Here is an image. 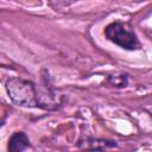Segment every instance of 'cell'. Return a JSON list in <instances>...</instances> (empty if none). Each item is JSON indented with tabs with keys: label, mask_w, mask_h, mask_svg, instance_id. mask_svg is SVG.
Returning <instances> with one entry per match:
<instances>
[{
	"label": "cell",
	"mask_w": 152,
	"mask_h": 152,
	"mask_svg": "<svg viewBox=\"0 0 152 152\" xmlns=\"http://www.w3.org/2000/svg\"><path fill=\"white\" fill-rule=\"evenodd\" d=\"M78 147L88 148V150H104V148L116 147V142L113 140H106V139L87 138L84 140L78 141Z\"/></svg>",
	"instance_id": "4"
},
{
	"label": "cell",
	"mask_w": 152,
	"mask_h": 152,
	"mask_svg": "<svg viewBox=\"0 0 152 152\" xmlns=\"http://www.w3.org/2000/svg\"><path fill=\"white\" fill-rule=\"evenodd\" d=\"M30 146V139L24 132H15L11 135L8 140V151L10 152H21L28 148Z\"/></svg>",
	"instance_id": "3"
},
{
	"label": "cell",
	"mask_w": 152,
	"mask_h": 152,
	"mask_svg": "<svg viewBox=\"0 0 152 152\" xmlns=\"http://www.w3.org/2000/svg\"><path fill=\"white\" fill-rule=\"evenodd\" d=\"M127 81H128V76L126 74H115V75H112V76L108 77V82L112 86L119 87V88L126 87L127 86Z\"/></svg>",
	"instance_id": "5"
},
{
	"label": "cell",
	"mask_w": 152,
	"mask_h": 152,
	"mask_svg": "<svg viewBox=\"0 0 152 152\" xmlns=\"http://www.w3.org/2000/svg\"><path fill=\"white\" fill-rule=\"evenodd\" d=\"M104 36L109 42L116 44L118 46L125 50L133 51L140 48V43L137 34L126 24L119 21L110 23L104 28Z\"/></svg>",
	"instance_id": "2"
},
{
	"label": "cell",
	"mask_w": 152,
	"mask_h": 152,
	"mask_svg": "<svg viewBox=\"0 0 152 152\" xmlns=\"http://www.w3.org/2000/svg\"><path fill=\"white\" fill-rule=\"evenodd\" d=\"M6 91L10 99L18 106L28 108H42L39 91L31 81L11 77L6 81Z\"/></svg>",
	"instance_id": "1"
}]
</instances>
